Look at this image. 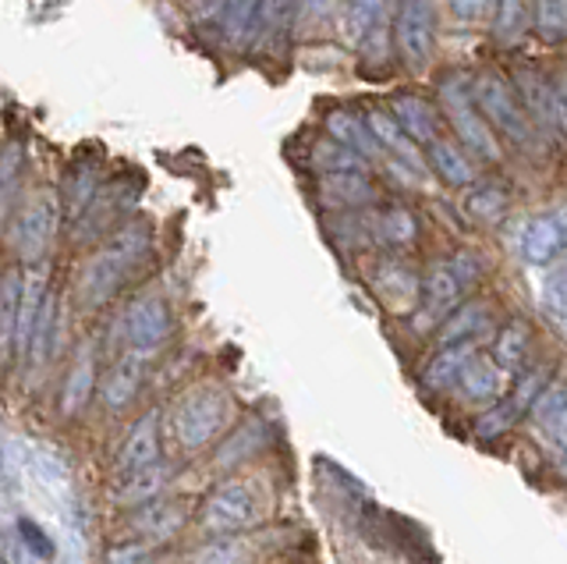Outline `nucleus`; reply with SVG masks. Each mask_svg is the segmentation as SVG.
Returning a JSON list of instances; mask_svg holds the SVG:
<instances>
[{
    "label": "nucleus",
    "instance_id": "f257e3e1",
    "mask_svg": "<svg viewBox=\"0 0 567 564\" xmlns=\"http://www.w3.org/2000/svg\"><path fill=\"white\" fill-rule=\"evenodd\" d=\"M146 227H124V232L106 245L103 253H96L93 259L82 267V277H79V298L82 306L96 309L103 306L106 298H111L121 280L128 277V270L135 267V263L142 259V253H146Z\"/></svg>",
    "mask_w": 567,
    "mask_h": 564
},
{
    "label": "nucleus",
    "instance_id": "f03ea898",
    "mask_svg": "<svg viewBox=\"0 0 567 564\" xmlns=\"http://www.w3.org/2000/svg\"><path fill=\"white\" fill-rule=\"evenodd\" d=\"M230 419V398L217 387H195L182 401L174 404L171 427L174 437L182 440L188 451L209 444L213 437L224 430V422Z\"/></svg>",
    "mask_w": 567,
    "mask_h": 564
},
{
    "label": "nucleus",
    "instance_id": "7ed1b4c3",
    "mask_svg": "<svg viewBox=\"0 0 567 564\" xmlns=\"http://www.w3.org/2000/svg\"><path fill=\"white\" fill-rule=\"evenodd\" d=\"M440 103H443V111H447V117L454 121V132L461 135V143H465L475 156H483V161H501V150H496L489 121L483 117V111L475 107V96L465 82L443 79L440 82Z\"/></svg>",
    "mask_w": 567,
    "mask_h": 564
},
{
    "label": "nucleus",
    "instance_id": "20e7f679",
    "mask_svg": "<svg viewBox=\"0 0 567 564\" xmlns=\"http://www.w3.org/2000/svg\"><path fill=\"white\" fill-rule=\"evenodd\" d=\"M262 493L245 483V480H230L209 493V501L203 507V525L209 533H241V529L256 525L262 519Z\"/></svg>",
    "mask_w": 567,
    "mask_h": 564
},
{
    "label": "nucleus",
    "instance_id": "39448f33",
    "mask_svg": "<svg viewBox=\"0 0 567 564\" xmlns=\"http://www.w3.org/2000/svg\"><path fill=\"white\" fill-rule=\"evenodd\" d=\"M472 96H475V107L483 111V117L489 121V129L507 135L511 143L532 146V125H528L518 96H514V90L507 85V79H501L496 72L478 75Z\"/></svg>",
    "mask_w": 567,
    "mask_h": 564
},
{
    "label": "nucleus",
    "instance_id": "423d86ee",
    "mask_svg": "<svg viewBox=\"0 0 567 564\" xmlns=\"http://www.w3.org/2000/svg\"><path fill=\"white\" fill-rule=\"evenodd\" d=\"M58 206H61L58 196L50 188H40L18 209V217L11 224V245L25 263H40L47 256L53 232H58V214H61Z\"/></svg>",
    "mask_w": 567,
    "mask_h": 564
},
{
    "label": "nucleus",
    "instance_id": "0eeeda50",
    "mask_svg": "<svg viewBox=\"0 0 567 564\" xmlns=\"http://www.w3.org/2000/svg\"><path fill=\"white\" fill-rule=\"evenodd\" d=\"M478 267L468 256H454L447 263H436V267L425 274L422 280V316L425 320H447V316L461 306V295L475 280Z\"/></svg>",
    "mask_w": 567,
    "mask_h": 564
},
{
    "label": "nucleus",
    "instance_id": "6e6552de",
    "mask_svg": "<svg viewBox=\"0 0 567 564\" xmlns=\"http://www.w3.org/2000/svg\"><path fill=\"white\" fill-rule=\"evenodd\" d=\"M436 40V19H433V0H401L398 14V50L401 58L422 72L433 58Z\"/></svg>",
    "mask_w": 567,
    "mask_h": 564
},
{
    "label": "nucleus",
    "instance_id": "1a4fd4ad",
    "mask_svg": "<svg viewBox=\"0 0 567 564\" xmlns=\"http://www.w3.org/2000/svg\"><path fill=\"white\" fill-rule=\"evenodd\" d=\"M532 419H536L557 469L567 475V387H543V394L532 401Z\"/></svg>",
    "mask_w": 567,
    "mask_h": 564
},
{
    "label": "nucleus",
    "instance_id": "9d476101",
    "mask_svg": "<svg viewBox=\"0 0 567 564\" xmlns=\"http://www.w3.org/2000/svg\"><path fill=\"white\" fill-rule=\"evenodd\" d=\"M124 341L135 351H153L167 341L171 334V312L159 298H138V302L124 312Z\"/></svg>",
    "mask_w": 567,
    "mask_h": 564
},
{
    "label": "nucleus",
    "instance_id": "9b49d317",
    "mask_svg": "<svg viewBox=\"0 0 567 564\" xmlns=\"http://www.w3.org/2000/svg\"><path fill=\"white\" fill-rule=\"evenodd\" d=\"M150 465H159V416L150 412L146 419L138 422V427L128 433L121 448V458H117V475H135Z\"/></svg>",
    "mask_w": 567,
    "mask_h": 564
},
{
    "label": "nucleus",
    "instance_id": "f8f14e48",
    "mask_svg": "<svg viewBox=\"0 0 567 564\" xmlns=\"http://www.w3.org/2000/svg\"><path fill=\"white\" fill-rule=\"evenodd\" d=\"M142 373H146V351L128 348L111 366V373H106V380H103V401L111 404V409H124V404L135 398Z\"/></svg>",
    "mask_w": 567,
    "mask_h": 564
},
{
    "label": "nucleus",
    "instance_id": "ddd939ff",
    "mask_svg": "<svg viewBox=\"0 0 567 564\" xmlns=\"http://www.w3.org/2000/svg\"><path fill=\"white\" fill-rule=\"evenodd\" d=\"M43 298H47V277H43V270H32L22 288V309H18V330H14V351L22 362H29L32 330H35V320H40Z\"/></svg>",
    "mask_w": 567,
    "mask_h": 564
},
{
    "label": "nucleus",
    "instance_id": "4468645a",
    "mask_svg": "<svg viewBox=\"0 0 567 564\" xmlns=\"http://www.w3.org/2000/svg\"><path fill=\"white\" fill-rule=\"evenodd\" d=\"M522 253L528 263H539V267H546V263H554L560 253H564V232L557 217H536L525 224L522 232Z\"/></svg>",
    "mask_w": 567,
    "mask_h": 564
},
{
    "label": "nucleus",
    "instance_id": "2eb2a0df",
    "mask_svg": "<svg viewBox=\"0 0 567 564\" xmlns=\"http://www.w3.org/2000/svg\"><path fill=\"white\" fill-rule=\"evenodd\" d=\"M365 125H369L372 139L380 143V150H386L390 156H398V161H404V164L419 167V153H415V146H412V135H408V132L398 125V117H394V114H386V111H369Z\"/></svg>",
    "mask_w": 567,
    "mask_h": 564
},
{
    "label": "nucleus",
    "instance_id": "dca6fc26",
    "mask_svg": "<svg viewBox=\"0 0 567 564\" xmlns=\"http://www.w3.org/2000/svg\"><path fill=\"white\" fill-rule=\"evenodd\" d=\"M390 114L398 117V125L415 139V143H433L436 139V114L419 96H394L390 100Z\"/></svg>",
    "mask_w": 567,
    "mask_h": 564
},
{
    "label": "nucleus",
    "instance_id": "f3484780",
    "mask_svg": "<svg viewBox=\"0 0 567 564\" xmlns=\"http://www.w3.org/2000/svg\"><path fill=\"white\" fill-rule=\"evenodd\" d=\"M372 285H377V291L386 298V306H394V309H412V302L422 291L412 270L401 267V263H383L377 277H372Z\"/></svg>",
    "mask_w": 567,
    "mask_h": 564
},
{
    "label": "nucleus",
    "instance_id": "a211bd4d",
    "mask_svg": "<svg viewBox=\"0 0 567 564\" xmlns=\"http://www.w3.org/2000/svg\"><path fill=\"white\" fill-rule=\"evenodd\" d=\"M327 129H330V135L337 139V143L348 146V150H354L359 156H365V161H377V156H380V143L372 139V132H369L365 121H359L354 114H348V111H333V114L327 117Z\"/></svg>",
    "mask_w": 567,
    "mask_h": 564
},
{
    "label": "nucleus",
    "instance_id": "6ab92c4d",
    "mask_svg": "<svg viewBox=\"0 0 567 564\" xmlns=\"http://www.w3.org/2000/svg\"><path fill=\"white\" fill-rule=\"evenodd\" d=\"M457 383H461V391H465V398L493 401V398H501V366L483 356H472L465 369H461Z\"/></svg>",
    "mask_w": 567,
    "mask_h": 564
},
{
    "label": "nucleus",
    "instance_id": "aec40b11",
    "mask_svg": "<svg viewBox=\"0 0 567 564\" xmlns=\"http://www.w3.org/2000/svg\"><path fill=\"white\" fill-rule=\"evenodd\" d=\"M430 161L436 167V174L447 185H457V188H465L475 182V167L465 153H461V146L447 143V139H433V146H430Z\"/></svg>",
    "mask_w": 567,
    "mask_h": 564
},
{
    "label": "nucleus",
    "instance_id": "412c9836",
    "mask_svg": "<svg viewBox=\"0 0 567 564\" xmlns=\"http://www.w3.org/2000/svg\"><path fill=\"white\" fill-rule=\"evenodd\" d=\"M185 522V504H174V501H153L142 507V515H138V533L146 536V540H167L174 536L177 529H182Z\"/></svg>",
    "mask_w": 567,
    "mask_h": 564
},
{
    "label": "nucleus",
    "instance_id": "4be33fe9",
    "mask_svg": "<svg viewBox=\"0 0 567 564\" xmlns=\"http://www.w3.org/2000/svg\"><path fill=\"white\" fill-rule=\"evenodd\" d=\"M518 93L522 103L536 114L539 125H557V107H554V82H546L539 72H522L518 75Z\"/></svg>",
    "mask_w": 567,
    "mask_h": 564
},
{
    "label": "nucleus",
    "instance_id": "5701e85b",
    "mask_svg": "<svg viewBox=\"0 0 567 564\" xmlns=\"http://www.w3.org/2000/svg\"><path fill=\"white\" fill-rule=\"evenodd\" d=\"M486 306H478V302H468V306H461L447 316V324H443L440 330V345L443 348H451V345H472V338L478 330H486Z\"/></svg>",
    "mask_w": 567,
    "mask_h": 564
},
{
    "label": "nucleus",
    "instance_id": "b1692460",
    "mask_svg": "<svg viewBox=\"0 0 567 564\" xmlns=\"http://www.w3.org/2000/svg\"><path fill=\"white\" fill-rule=\"evenodd\" d=\"M22 288L25 277L11 270L0 280V356L14 345V330H18V309H22Z\"/></svg>",
    "mask_w": 567,
    "mask_h": 564
},
{
    "label": "nucleus",
    "instance_id": "393cba45",
    "mask_svg": "<svg viewBox=\"0 0 567 564\" xmlns=\"http://www.w3.org/2000/svg\"><path fill=\"white\" fill-rule=\"evenodd\" d=\"M53 348H58V298L47 295L43 298V309H40V320H35L32 330V348H29V362L32 366H47Z\"/></svg>",
    "mask_w": 567,
    "mask_h": 564
},
{
    "label": "nucleus",
    "instance_id": "a878e982",
    "mask_svg": "<svg viewBox=\"0 0 567 564\" xmlns=\"http://www.w3.org/2000/svg\"><path fill=\"white\" fill-rule=\"evenodd\" d=\"M93 377H96V366H93V348H85L82 356L75 359L68 373V383H64V412L75 416L82 404L93 394Z\"/></svg>",
    "mask_w": 567,
    "mask_h": 564
},
{
    "label": "nucleus",
    "instance_id": "bb28decb",
    "mask_svg": "<svg viewBox=\"0 0 567 564\" xmlns=\"http://www.w3.org/2000/svg\"><path fill=\"white\" fill-rule=\"evenodd\" d=\"M472 356H475L472 345H451V348H443L440 356L430 366H425V373H422L425 387H451V383H457L461 369H465V362Z\"/></svg>",
    "mask_w": 567,
    "mask_h": 564
},
{
    "label": "nucleus",
    "instance_id": "cd10ccee",
    "mask_svg": "<svg viewBox=\"0 0 567 564\" xmlns=\"http://www.w3.org/2000/svg\"><path fill=\"white\" fill-rule=\"evenodd\" d=\"M528 341H532V334H528L525 324H518V320L507 324L501 330V338H496V345H493V362L501 369H518L525 362V356H528Z\"/></svg>",
    "mask_w": 567,
    "mask_h": 564
},
{
    "label": "nucleus",
    "instance_id": "c85d7f7f",
    "mask_svg": "<svg viewBox=\"0 0 567 564\" xmlns=\"http://www.w3.org/2000/svg\"><path fill=\"white\" fill-rule=\"evenodd\" d=\"M323 199L333 206H359V203L372 199V188L362 174H327Z\"/></svg>",
    "mask_w": 567,
    "mask_h": 564
},
{
    "label": "nucleus",
    "instance_id": "c756f323",
    "mask_svg": "<svg viewBox=\"0 0 567 564\" xmlns=\"http://www.w3.org/2000/svg\"><path fill=\"white\" fill-rule=\"evenodd\" d=\"M532 14H536V0H501V8H496V37L504 43L522 40Z\"/></svg>",
    "mask_w": 567,
    "mask_h": 564
},
{
    "label": "nucleus",
    "instance_id": "7c9ffc66",
    "mask_svg": "<svg viewBox=\"0 0 567 564\" xmlns=\"http://www.w3.org/2000/svg\"><path fill=\"white\" fill-rule=\"evenodd\" d=\"M312 161H316L319 171H327V174H362V167H365V156L341 146L337 139H333V143H319L316 153H312Z\"/></svg>",
    "mask_w": 567,
    "mask_h": 564
},
{
    "label": "nucleus",
    "instance_id": "2f4dec72",
    "mask_svg": "<svg viewBox=\"0 0 567 564\" xmlns=\"http://www.w3.org/2000/svg\"><path fill=\"white\" fill-rule=\"evenodd\" d=\"M383 11V0H344V37L351 43H362L369 29L377 25Z\"/></svg>",
    "mask_w": 567,
    "mask_h": 564
},
{
    "label": "nucleus",
    "instance_id": "473e14b6",
    "mask_svg": "<svg viewBox=\"0 0 567 564\" xmlns=\"http://www.w3.org/2000/svg\"><path fill=\"white\" fill-rule=\"evenodd\" d=\"M536 25L543 40L567 37V0H536Z\"/></svg>",
    "mask_w": 567,
    "mask_h": 564
},
{
    "label": "nucleus",
    "instance_id": "72a5a7b5",
    "mask_svg": "<svg viewBox=\"0 0 567 564\" xmlns=\"http://www.w3.org/2000/svg\"><path fill=\"white\" fill-rule=\"evenodd\" d=\"M465 206H468V214L478 217V221H501V217H504V209H507V196H504L501 188L483 185V188H472V192H468Z\"/></svg>",
    "mask_w": 567,
    "mask_h": 564
},
{
    "label": "nucleus",
    "instance_id": "f704fd0d",
    "mask_svg": "<svg viewBox=\"0 0 567 564\" xmlns=\"http://www.w3.org/2000/svg\"><path fill=\"white\" fill-rule=\"evenodd\" d=\"M377 232L383 242H394V245H408L415 238V221L408 209H383V214L377 217Z\"/></svg>",
    "mask_w": 567,
    "mask_h": 564
},
{
    "label": "nucleus",
    "instance_id": "c9c22d12",
    "mask_svg": "<svg viewBox=\"0 0 567 564\" xmlns=\"http://www.w3.org/2000/svg\"><path fill=\"white\" fill-rule=\"evenodd\" d=\"M159 486H164V469L150 465V469H142L135 475H124V483H121L117 493H121L124 501H150Z\"/></svg>",
    "mask_w": 567,
    "mask_h": 564
},
{
    "label": "nucleus",
    "instance_id": "e433bc0d",
    "mask_svg": "<svg viewBox=\"0 0 567 564\" xmlns=\"http://www.w3.org/2000/svg\"><path fill=\"white\" fill-rule=\"evenodd\" d=\"M256 11H259V0H227L224 4V32L227 37L230 40L245 37L256 22Z\"/></svg>",
    "mask_w": 567,
    "mask_h": 564
},
{
    "label": "nucleus",
    "instance_id": "4c0bfd02",
    "mask_svg": "<svg viewBox=\"0 0 567 564\" xmlns=\"http://www.w3.org/2000/svg\"><path fill=\"white\" fill-rule=\"evenodd\" d=\"M298 0H259V11H256V22L262 37H270V32H277L284 22L291 19V11H295Z\"/></svg>",
    "mask_w": 567,
    "mask_h": 564
},
{
    "label": "nucleus",
    "instance_id": "58836bf2",
    "mask_svg": "<svg viewBox=\"0 0 567 564\" xmlns=\"http://www.w3.org/2000/svg\"><path fill=\"white\" fill-rule=\"evenodd\" d=\"M18 171H22V153L14 146L4 153V161H0V217L8 214V206L14 199V188H18Z\"/></svg>",
    "mask_w": 567,
    "mask_h": 564
},
{
    "label": "nucleus",
    "instance_id": "ea45409f",
    "mask_svg": "<svg viewBox=\"0 0 567 564\" xmlns=\"http://www.w3.org/2000/svg\"><path fill=\"white\" fill-rule=\"evenodd\" d=\"M195 564H248V546L241 540L213 543L199 557H195Z\"/></svg>",
    "mask_w": 567,
    "mask_h": 564
},
{
    "label": "nucleus",
    "instance_id": "a19ab883",
    "mask_svg": "<svg viewBox=\"0 0 567 564\" xmlns=\"http://www.w3.org/2000/svg\"><path fill=\"white\" fill-rule=\"evenodd\" d=\"M18 529H22V540H25V546H32V554H35V557H50L53 546H50V540L40 533V525L29 522V519H22V522H18Z\"/></svg>",
    "mask_w": 567,
    "mask_h": 564
},
{
    "label": "nucleus",
    "instance_id": "79ce46f5",
    "mask_svg": "<svg viewBox=\"0 0 567 564\" xmlns=\"http://www.w3.org/2000/svg\"><path fill=\"white\" fill-rule=\"evenodd\" d=\"M451 8L461 22H478L489 8V0H451Z\"/></svg>",
    "mask_w": 567,
    "mask_h": 564
},
{
    "label": "nucleus",
    "instance_id": "37998d69",
    "mask_svg": "<svg viewBox=\"0 0 567 564\" xmlns=\"http://www.w3.org/2000/svg\"><path fill=\"white\" fill-rule=\"evenodd\" d=\"M554 107H557V125L567 132V68L554 79Z\"/></svg>",
    "mask_w": 567,
    "mask_h": 564
},
{
    "label": "nucleus",
    "instance_id": "c03bdc74",
    "mask_svg": "<svg viewBox=\"0 0 567 564\" xmlns=\"http://www.w3.org/2000/svg\"><path fill=\"white\" fill-rule=\"evenodd\" d=\"M111 564H146V546H117L111 551Z\"/></svg>",
    "mask_w": 567,
    "mask_h": 564
},
{
    "label": "nucleus",
    "instance_id": "a18cd8bd",
    "mask_svg": "<svg viewBox=\"0 0 567 564\" xmlns=\"http://www.w3.org/2000/svg\"><path fill=\"white\" fill-rule=\"evenodd\" d=\"M549 306H554V312L560 316V324L567 327V298H549Z\"/></svg>",
    "mask_w": 567,
    "mask_h": 564
},
{
    "label": "nucleus",
    "instance_id": "49530a36",
    "mask_svg": "<svg viewBox=\"0 0 567 564\" xmlns=\"http://www.w3.org/2000/svg\"><path fill=\"white\" fill-rule=\"evenodd\" d=\"M557 224H560V232H564V249H567V209H564V214H557Z\"/></svg>",
    "mask_w": 567,
    "mask_h": 564
}]
</instances>
